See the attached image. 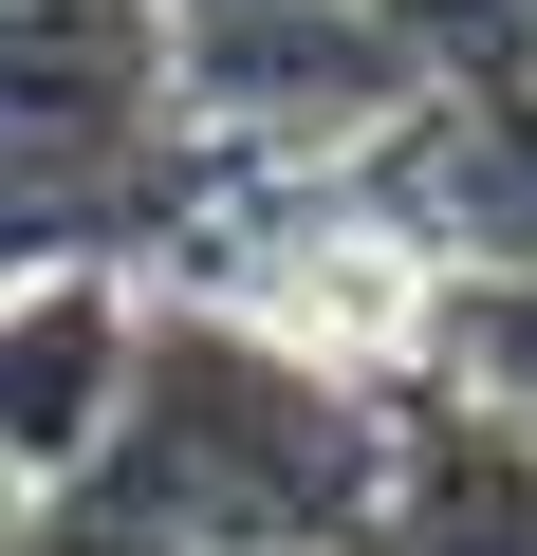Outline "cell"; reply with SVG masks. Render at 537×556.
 Here are the masks:
<instances>
[{
	"label": "cell",
	"mask_w": 537,
	"mask_h": 556,
	"mask_svg": "<svg viewBox=\"0 0 537 556\" xmlns=\"http://www.w3.org/2000/svg\"><path fill=\"white\" fill-rule=\"evenodd\" d=\"M167 112H186V20L167 0H0V223L38 186L149 167Z\"/></svg>",
	"instance_id": "obj_1"
},
{
	"label": "cell",
	"mask_w": 537,
	"mask_h": 556,
	"mask_svg": "<svg viewBox=\"0 0 537 556\" xmlns=\"http://www.w3.org/2000/svg\"><path fill=\"white\" fill-rule=\"evenodd\" d=\"M130 408H149V316H130V278H93V260H20L0 278V501H56V482H93L112 445H130Z\"/></svg>",
	"instance_id": "obj_2"
},
{
	"label": "cell",
	"mask_w": 537,
	"mask_h": 556,
	"mask_svg": "<svg viewBox=\"0 0 537 556\" xmlns=\"http://www.w3.org/2000/svg\"><path fill=\"white\" fill-rule=\"evenodd\" d=\"M167 20H186V38H204V20H259V0H167Z\"/></svg>",
	"instance_id": "obj_4"
},
{
	"label": "cell",
	"mask_w": 537,
	"mask_h": 556,
	"mask_svg": "<svg viewBox=\"0 0 537 556\" xmlns=\"http://www.w3.org/2000/svg\"><path fill=\"white\" fill-rule=\"evenodd\" d=\"M0 556H20V501H0Z\"/></svg>",
	"instance_id": "obj_5"
},
{
	"label": "cell",
	"mask_w": 537,
	"mask_h": 556,
	"mask_svg": "<svg viewBox=\"0 0 537 556\" xmlns=\"http://www.w3.org/2000/svg\"><path fill=\"white\" fill-rule=\"evenodd\" d=\"M353 556H537V427H408Z\"/></svg>",
	"instance_id": "obj_3"
}]
</instances>
